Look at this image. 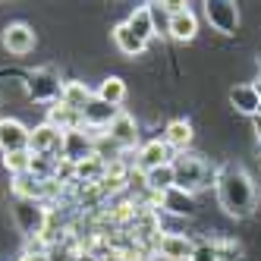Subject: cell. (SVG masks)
Returning a JSON list of instances; mask_svg holds the SVG:
<instances>
[{"label":"cell","instance_id":"cell-7","mask_svg":"<svg viewBox=\"0 0 261 261\" xmlns=\"http://www.w3.org/2000/svg\"><path fill=\"white\" fill-rule=\"evenodd\" d=\"M29 136H32V129H25L19 120H13V117L0 120V151L4 154L29 151Z\"/></svg>","mask_w":261,"mask_h":261},{"label":"cell","instance_id":"cell-9","mask_svg":"<svg viewBox=\"0 0 261 261\" xmlns=\"http://www.w3.org/2000/svg\"><path fill=\"white\" fill-rule=\"evenodd\" d=\"M158 252L164 258H170V261H192L195 255V242L189 236H179V233H167L158 239Z\"/></svg>","mask_w":261,"mask_h":261},{"label":"cell","instance_id":"cell-5","mask_svg":"<svg viewBox=\"0 0 261 261\" xmlns=\"http://www.w3.org/2000/svg\"><path fill=\"white\" fill-rule=\"evenodd\" d=\"M29 151L32 154H60L63 151V133L60 129H54L50 123H41V126H35L32 129V136H29Z\"/></svg>","mask_w":261,"mask_h":261},{"label":"cell","instance_id":"cell-28","mask_svg":"<svg viewBox=\"0 0 261 261\" xmlns=\"http://www.w3.org/2000/svg\"><path fill=\"white\" fill-rule=\"evenodd\" d=\"M255 91H258V98H261V79H258V82H255Z\"/></svg>","mask_w":261,"mask_h":261},{"label":"cell","instance_id":"cell-27","mask_svg":"<svg viewBox=\"0 0 261 261\" xmlns=\"http://www.w3.org/2000/svg\"><path fill=\"white\" fill-rule=\"evenodd\" d=\"M252 120H255V133H258V139H261V114H258V117H252Z\"/></svg>","mask_w":261,"mask_h":261},{"label":"cell","instance_id":"cell-2","mask_svg":"<svg viewBox=\"0 0 261 261\" xmlns=\"http://www.w3.org/2000/svg\"><path fill=\"white\" fill-rule=\"evenodd\" d=\"M173 173H176V189H182V192H195V189H204V186H211V179H214V170L208 164H204L201 158H195V154H179V158H173Z\"/></svg>","mask_w":261,"mask_h":261},{"label":"cell","instance_id":"cell-15","mask_svg":"<svg viewBox=\"0 0 261 261\" xmlns=\"http://www.w3.org/2000/svg\"><path fill=\"white\" fill-rule=\"evenodd\" d=\"M13 192H16V198H25V201H41V198L50 192V182H41L38 176L22 173V176H16V179H13Z\"/></svg>","mask_w":261,"mask_h":261},{"label":"cell","instance_id":"cell-10","mask_svg":"<svg viewBox=\"0 0 261 261\" xmlns=\"http://www.w3.org/2000/svg\"><path fill=\"white\" fill-rule=\"evenodd\" d=\"M4 47L10 54H16V57H22V54H29L35 47V32L25 22H10L4 29Z\"/></svg>","mask_w":261,"mask_h":261},{"label":"cell","instance_id":"cell-19","mask_svg":"<svg viewBox=\"0 0 261 261\" xmlns=\"http://www.w3.org/2000/svg\"><path fill=\"white\" fill-rule=\"evenodd\" d=\"M145 182H148V189H151L154 195H164V192H170L173 186H176L173 164H167V167H158V170H148V173H145Z\"/></svg>","mask_w":261,"mask_h":261},{"label":"cell","instance_id":"cell-25","mask_svg":"<svg viewBox=\"0 0 261 261\" xmlns=\"http://www.w3.org/2000/svg\"><path fill=\"white\" fill-rule=\"evenodd\" d=\"M192 261H220V258H217L214 246H195V255H192Z\"/></svg>","mask_w":261,"mask_h":261},{"label":"cell","instance_id":"cell-6","mask_svg":"<svg viewBox=\"0 0 261 261\" xmlns=\"http://www.w3.org/2000/svg\"><path fill=\"white\" fill-rule=\"evenodd\" d=\"M60 91H63L60 76L50 66L35 69L32 76H29V95H32V101H54V98H60Z\"/></svg>","mask_w":261,"mask_h":261},{"label":"cell","instance_id":"cell-16","mask_svg":"<svg viewBox=\"0 0 261 261\" xmlns=\"http://www.w3.org/2000/svg\"><path fill=\"white\" fill-rule=\"evenodd\" d=\"M167 32H170V38L176 41H192L198 35V19L192 10H182L176 16H170V22H167Z\"/></svg>","mask_w":261,"mask_h":261},{"label":"cell","instance_id":"cell-18","mask_svg":"<svg viewBox=\"0 0 261 261\" xmlns=\"http://www.w3.org/2000/svg\"><path fill=\"white\" fill-rule=\"evenodd\" d=\"M114 41H117V47L126 54V57H139V54H145V47H148L126 22H120V25L114 29Z\"/></svg>","mask_w":261,"mask_h":261},{"label":"cell","instance_id":"cell-22","mask_svg":"<svg viewBox=\"0 0 261 261\" xmlns=\"http://www.w3.org/2000/svg\"><path fill=\"white\" fill-rule=\"evenodd\" d=\"M126 25L133 29V32L139 35V38H142L145 44L151 41V38H154V32H158V29H154V19H151V13H148V7H139V10H136L133 16H129V19H126Z\"/></svg>","mask_w":261,"mask_h":261},{"label":"cell","instance_id":"cell-21","mask_svg":"<svg viewBox=\"0 0 261 261\" xmlns=\"http://www.w3.org/2000/svg\"><path fill=\"white\" fill-rule=\"evenodd\" d=\"M164 142L170 148H179V151H186L192 142V126L186 120H170L167 123V133H164Z\"/></svg>","mask_w":261,"mask_h":261},{"label":"cell","instance_id":"cell-11","mask_svg":"<svg viewBox=\"0 0 261 261\" xmlns=\"http://www.w3.org/2000/svg\"><path fill=\"white\" fill-rule=\"evenodd\" d=\"M167 164H173L170 161V145L154 139V142H145L142 145V151H139V170H158V167H167Z\"/></svg>","mask_w":261,"mask_h":261},{"label":"cell","instance_id":"cell-14","mask_svg":"<svg viewBox=\"0 0 261 261\" xmlns=\"http://www.w3.org/2000/svg\"><path fill=\"white\" fill-rule=\"evenodd\" d=\"M47 123L54 129H60V133H79V129H85L82 123V114H76V110H69L66 104H54L50 107V114H47Z\"/></svg>","mask_w":261,"mask_h":261},{"label":"cell","instance_id":"cell-4","mask_svg":"<svg viewBox=\"0 0 261 261\" xmlns=\"http://www.w3.org/2000/svg\"><path fill=\"white\" fill-rule=\"evenodd\" d=\"M204 16H208V22L220 35H233L236 25H239V10L230 0H208V4H204Z\"/></svg>","mask_w":261,"mask_h":261},{"label":"cell","instance_id":"cell-26","mask_svg":"<svg viewBox=\"0 0 261 261\" xmlns=\"http://www.w3.org/2000/svg\"><path fill=\"white\" fill-rule=\"evenodd\" d=\"M19 261H47V252H25Z\"/></svg>","mask_w":261,"mask_h":261},{"label":"cell","instance_id":"cell-12","mask_svg":"<svg viewBox=\"0 0 261 261\" xmlns=\"http://www.w3.org/2000/svg\"><path fill=\"white\" fill-rule=\"evenodd\" d=\"M107 136H110V142H117L120 148H133L139 142V126H136V120L129 114H120L114 123H110Z\"/></svg>","mask_w":261,"mask_h":261},{"label":"cell","instance_id":"cell-3","mask_svg":"<svg viewBox=\"0 0 261 261\" xmlns=\"http://www.w3.org/2000/svg\"><path fill=\"white\" fill-rule=\"evenodd\" d=\"M44 220H47V214H44V208L38 201H25V198L16 201V223H19V230L29 239H41L44 236Z\"/></svg>","mask_w":261,"mask_h":261},{"label":"cell","instance_id":"cell-23","mask_svg":"<svg viewBox=\"0 0 261 261\" xmlns=\"http://www.w3.org/2000/svg\"><path fill=\"white\" fill-rule=\"evenodd\" d=\"M98 98L107 101V104H114V107H120L123 98H126V82H123L120 76H107V79L101 82V88H98Z\"/></svg>","mask_w":261,"mask_h":261},{"label":"cell","instance_id":"cell-24","mask_svg":"<svg viewBox=\"0 0 261 261\" xmlns=\"http://www.w3.org/2000/svg\"><path fill=\"white\" fill-rule=\"evenodd\" d=\"M4 167H7L13 176L29 173V167H32V151H13V154H4Z\"/></svg>","mask_w":261,"mask_h":261},{"label":"cell","instance_id":"cell-1","mask_svg":"<svg viewBox=\"0 0 261 261\" xmlns=\"http://www.w3.org/2000/svg\"><path fill=\"white\" fill-rule=\"evenodd\" d=\"M217 198H220V208L230 217H249L255 211V186L249 173L227 170L217 179Z\"/></svg>","mask_w":261,"mask_h":261},{"label":"cell","instance_id":"cell-8","mask_svg":"<svg viewBox=\"0 0 261 261\" xmlns=\"http://www.w3.org/2000/svg\"><path fill=\"white\" fill-rule=\"evenodd\" d=\"M120 114H123L120 107L107 104V101H101V98L95 95V98L88 101V107L82 110V123H85L88 129H110V123H114Z\"/></svg>","mask_w":261,"mask_h":261},{"label":"cell","instance_id":"cell-13","mask_svg":"<svg viewBox=\"0 0 261 261\" xmlns=\"http://www.w3.org/2000/svg\"><path fill=\"white\" fill-rule=\"evenodd\" d=\"M230 104L239 110V114H246V117H258L261 114V98H258L255 85H236V88H230Z\"/></svg>","mask_w":261,"mask_h":261},{"label":"cell","instance_id":"cell-17","mask_svg":"<svg viewBox=\"0 0 261 261\" xmlns=\"http://www.w3.org/2000/svg\"><path fill=\"white\" fill-rule=\"evenodd\" d=\"M91 98H95V95H91V88L85 82H66L63 91H60V104H66L69 110H76V114H82Z\"/></svg>","mask_w":261,"mask_h":261},{"label":"cell","instance_id":"cell-20","mask_svg":"<svg viewBox=\"0 0 261 261\" xmlns=\"http://www.w3.org/2000/svg\"><path fill=\"white\" fill-rule=\"evenodd\" d=\"M161 204L167 211H173V214H195V198L189 195V192H182V189H173L170 192H164L161 195Z\"/></svg>","mask_w":261,"mask_h":261}]
</instances>
